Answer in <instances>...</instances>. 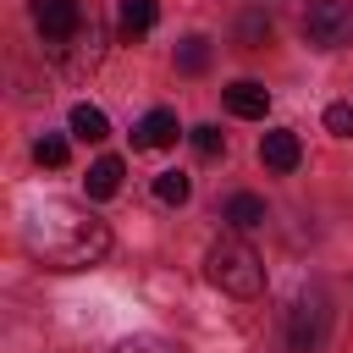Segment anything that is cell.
Segmentation results:
<instances>
[{"label": "cell", "instance_id": "obj_1", "mask_svg": "<svg viewBox=\"0 0 353 353\" xmlns=\"http://www.w3.org/2000/svg\"><path fill=\"white\" fill-rule=\"evenodd\" d=\"M22 243L50 270H88L110 254V226L77 199H44L22 221Z\"/></svg>", "mask_w": 353, "mask_h": 353}, {"label": "cell", "instance_id": "obj_2", "mask_svg": "<svg viewBox=\"0 0 353 353\" xmlns=\"http://www.w3.org/2000/svg\"><path fill=\"white\" fill-rule=\"evenodd\" d=\"M204 270H210V281H215L221 292H232V298H259V292H265V259H259L243 237H221V243L210 248Z\"/></svg>", "mask_w": 353, "mask_h": 353}, {"label": "cell", "instance_id": "obj_3", "mask_svg": "<svg viewBox=\"0 0 353 353\" xmlns=\"http://www.w3.org/2000/svg\"><path fill=\"white\" fill-rule=\"evenodd\" d=\"M353 33V0H309L303 11V39L314 50H336Z\"/></svg>", "mask_w": 353, "mask_h": 353}, {"label": "cell", "instance_id": "obj_4", "mask_svg": "<svg viewBox=\"0 0 353 353\" xmlns=\"http://www.w3.org/2000/svg\"><path fill=\"white\" fill-rule=\"evenodd\" d=\"M33 22H39L44 44L61 50V44L83 28V11H77V0H33Z\"/></svg>", "mask_w": 353, "mask_h": 353}, {"label": "cell", "instance_id": "obj_5", "mask_svg": "<svg viewBox=\"0 0 353 353\" xmlns=\"http://www.w3.org/2000/svg\"><path fill=\"white\" fill-rule=\"evenodd\" d=\"M221 99H226V110H232V116H243V121H265V110H270V88H265V83H254V77L226 83V88H221Z\"/></svg>", "mask_w": 353, "mask_h": 353}, {"label": "cell", "instance_id": "obj_6", "mask_svg": "<svg viewBox=\"0 0 353 353\" xmlns=\"http://www.w3.org/2000/svg\"><path fill=\"white\" fill-rule=\"evenodd\" d=\"M259 160H265V171H298V160H303L298 132H287V127L265 132V138H259Z\"/></svg>", "mask_w": 353, "mask_h": 353}, {"label": "cell", "instance_id": "obj_7", "mask_svg": "<svg viewBox=\"0 0 353 353\" xmlns=\"http://www.w3.org/2000/svg\"><path fill=\"white\" fill-rule=\"evenodd\" d=\"M320 331H325V309H320V298H298V303H292V347L309 353V347L320 342Z\"/></svg>", "mask_w": 353, "mask_h": 353}, {"label": "cell", "instance_id": "obj_8", "mask_svg": "<svg viewBox=\"0 0 353 353\" xmlns=\"http://www.w3.org/2000/svg\"><path fill=\"white\" fill-rule=\"evenodd\" d=\"M165 143H176V110H149L132 127V149H165Z\"/></svg>", "mask_w": 353, "mask_h": 353}, {"label": "cell", "instance_id": "obj_9", "mask_svg": "<svg viewBox=\"0 0 353 353\" xmlns=\"http://www.w3.org/2000/svg\"><path fill=\"white\" fill-rule=\"evenodd\" d=\"M226 226H232V232L265 226V199H259V193H232V199H226Z\"/></svg>", "mask_w": 353, "mask_h": 353}, {"label": "cell", "instance_id": "obj_10", "mask_svg": "<svg viewBox=\"0 0 353 353\" xmlns=\"http://www.w3.org/2000/svg\"><path fill=\"white\" fill-rule=\"evenodd\" d=\"M72 138H83V143H99V138H110V121H105V110H99V105H72Z\"/></svg>", "mask_w": 353, "mask_h": 353}, {"label": "cell", "instance_id": "obj_11", "mask_svg": "<svg viewBox=\"0 0 353 353\" xmlns=\"http://www.w3.org/2000/svg\"><path fill=\"white\" fill-rule=\"evenodd\" d=\"M116 188H121V160H116V154L94 160V165H88V199H110Z\"/></svg>", "mask_w": 353, "mask_h": 353}, {"label": "cell", "instance_id": "obj_12", "mask_svg": "<svg viewBox=\"0 0 353 353\" xmlns=\"http://www.w3.org/2000/svg\"><path fill=\"white\" fill-rule=\"evenodd\" d=\"M154 17H160L154 0H121V17H116V22H121V33H149Z\"/></svg>", "mask_w": 353, "mask_h": 353}, {"label": "cell", "instance_id": "obj_13", "mask_svg": "<svg viewBox=\"0 0 353 353\" xmlns=\"http://www.w3.org/2000/svg\"><path fill=\"white\" fill-rule=\"evenodd\" d=\"M188 193H193V182H188L182 171H160V176H154V199H160V204H188Z\"/></svg>", "mask_w": 353, "mask_h": 353}, {"label": "cell", "instance_id": "obj_14", "mask_svg": "<svg viewBox=\"0 0 353 353\" xmlns=\"http://www.w3.org/2000/svg\"><path fill=\"white\" fill-rule=\"evenodd\" d=\"M176 66H182V72H204V66H210V44H204V39H182V44H176Z\"/></svg>", "mask_w": 353, "mask_h": 353}, {"label": "cell", "instance_id": "obj_15", "mask_svg": "<svg viewBox=\"0 0 353 353\" xmlns=\"http://www.w3.org/2000/svg\"><path fill=\"white\" fill-rule=\"evenodd\" d=\"M33 160H39V165H50V171H55V165H66V138H61V132H44V138L33 143Z\"/></svg>", "mask_w": 353, "mask_h": 353}, {"label": "cell", "instance_id": "obj_16", "mask_svg": "<svg viewBox=\"0 0 353 353\" xmlns=\"http://www.w3.org/2000/svg\"><path fill=\"white\" fill-rule=\"evenodd\" d=\"M188 138H193V149H199L204 160H215V154H226V138H221V127H193Z\"/></svg>", "mask_w": 353, "mask_h": 353}, {"label": "cell", "instance_id": "obj_17", "mask_svg": "<svg viewBox=\"0 0 353 353\" xmlns=\"http://www.w3.org/2000/svg\"><path fill=\"white\" fill-rule=\"evenodd\" d=\"M116 353H182L176 342H165V336H127Z\"/></svg>", "mask_w": 353, "mask_h": 353}, {"label": "cell", "instance_id": "obj_18", "mask_svg": "<svg viewBox=\"0 0 353 353\" xmlns=\"http://www.w3.org/2000/svg\"><path fill=\"white\" fill-rule=\"evenodd\" d=\"M325 127H331L336 138H353V105H331V110H325Z\"/></svg>", "mask_w": 353, "mask_h": 353}, {"label": "cell", "instance_id": "obj_19", "mask_svg": "<svg viewBox=\"0 0 353 353\" xmlns=\"http://www.w3.org/2000/svg\"><path fill=\"white\" fill-rule=\"evenodd\" d=\"M237 33H243V44H259V39H270V22H265V17H243Z\"/></svg>", "mask_w": 353, "mask_h": 353}]
</instances>
